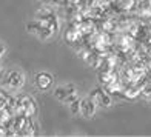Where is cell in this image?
<instances>
[{
  "label": "cell",
  "instance_id": "cell-1",
  "mask_svg": "<svg viewBox=\"0 0 151 137\" xmlns=\"http://www.w3.org/2000/svg\"><path fill=\"white\" fill-rule=\"evenodd\" d=\"M54 97L63 103H71L73 100L77 99V91L73 85H62L54 90Z\"/></svg>",
  "mask_w": 151,
  "mask_h": 137
},
{
  "label": "cell",
  "instance_id": "cell-2",
  "mask_svg": "<svg viewBox=\"0 0 151 137\" xmlns=\"http://www.w3.org/2000/svg\"><path fill=\"white\" fill-rule=\"evenodd\" d=\"M32 83L39 91H48V90H51V86L54 85V77L46 71H40L34 76Z\"/></svg>",
  "mask_w": 151,
  "mask_h": 137
},
{
  "label": "cell",
  "instance_id": "cell-3",
  "mask_svg": "<svg viewBox=\"0 0 151 137\" xmlns=\"http://www.w3.org/2000/svg\"><path fill=\"white\" fill-rule=\"evenodd\" d=\"M3 85L8 88H20L23 85V74L19 70H9L3 76Z\"/></svg>",
  "mask_w": 151,
  "mask_h": 137
},
{
  "label": "cell",
  "instance_id": "cell-4",
  "mask_svg": "<svg viewBox=\"0 0 151 137\" xmlns=\"http://www.w3.org/2000/svg\"><path fill=\"white\" fill-rule=\"evenodd\" d=\"M97 111V103L90 97H85V99H80V114L86 119H91L93 115Z\"/></svg>",
  "mask_w": 151,
  "mask_h": 137
},
{
  "label": "cell",
  "instance_id": "cell-5",
  "mask_svg": "<svg viewBox=\"0 0 151 137\" xmlns=\"http://www.w3.org/2000/svg\"><path fill=\"white\" fill-rule=\"evenodd\" d=\"M91 99H93L97 105L105 106V108H108V106H111V105H113L111 95L106 94L104 90H94V91L91 93Z\"/></svg>",
  "mask_w": 151,
  "mask_h": 137
},
{
  "label": "cell",
  "instance_id": "cell-6",
  "mask_svg": "<svg viewBox=\"0 0 151 137\" xmlns=\"http://www.w3.org/2000/svg\"><path fill=\"white\" fill-rule=\"evenodd\" d=\"M70 108H71V113L73 114H79L80 113V99H76L70 103Z\"/></svg>",
  "mask_w": 151,
  "mask_h": 137
},
{
  "label": "cell",
  "instance_id": "cell-7",
  "mask_svg": "<svg viewBox=\"0 0 151 137\" xmlns=\"http://www.w3.org/2000/svg\"><path fill=\"white\" fill-rule=\"evenodd\" d=\"M5 51H6V49H5V45H3V43H0V57H2L3 54H5Z\"/></svg>",
  "mask_w": 151,
  "mask_h": 137
},
{
  "label": "cell",
  "instance_id": "cell-8",
  "mask_svg": "<svg viewBox=\"0 0 151 137\" xmlns=\"http://www.w3.org/2000/svg\"><path fill=\"white\" fill-rule=\"evenodd\" d=\"M0 71H2V65H0Z\"/></svg>",
  "mask_w": 151,
  "mask_h": 137
}]
</instances>
